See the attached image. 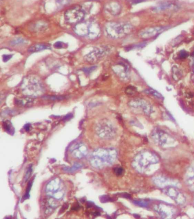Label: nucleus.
Here are the masks:
<instances>
[{
  "mask_svg": "<svg viewBox=\"0 0 194 219\" xmlns=\"http://www.w3.org/2000/svg\"><path fill=\"white\" fill-rule=\"evenodd\" d=\"M160 159L156 153L150 150H144L135 156L133 166L140 173H144L152 165L158 163Z\"/></svg>",
  "mask_w": 194,
  "mask_h": 219,
  "instance_id": "obj_1",
  "label": "nucleus"
},
{
  "mask_svg": "<svg viewBox=\"0 0 194 219\" xmlns=\"http://www.w3.org/2000/svg\"><path fill=\"white\" fill-rule=\"evenodd\" d=\"M117 158V152L113 149H99L95 150L91 159L93 167L101 168L110 165Z\"/></svg>",
  "mask_w": 194,
  "mask_h": 219,
  "instance_id": "obj_2",
  "label": "nucleus"
},
{
  "mask_svg": "<svg viewBox=\"0 0 194 219\" xmlns=\"http://www.w3.org/2000/svg\"><path fill=\"white\" fill-rule=\"evenodd\" d=\"M22 92L29 96L37 97L44 93V86L39 78L30 75L23 79L21 84Z\"/></svg>",
  "mask_w": 194,
  "mask_h": 219,
  "instance_id": "obj_3",
  "label": "nucleus"
},
{
  "mask_svg": "<svg viewBox=\"0 0 194 219\" xmlns=\"http://www.w3.org/2000/svg\"><path fill=\"white\" fill-rule=\"evenodd\" d=\"M74 30L80 37H85L93 40L98 38L101 33V29L96 22H81L76 24Z\"/></svg>",
  "mask_w": 194,
  "mask_h": 219,
  "instance_id": "obj_4",
  "label": "nucleus"
},
{
  "mask_svg": "<svg viewBox=\"0 0 194 219\" xmlns=\"http://www.w3.org/2000/svg\"><path fill=\"white\" fill-rule=\"evenodd\" d=\"M133 27L129 23L109 22L106 25L107 35L112 39H121L130 34Z\"/></svg>",
  "mask_w": 194,
  "mask_h": 219,
  "instance_id": "obj_5",
  "label": "nucleus"
},
{
  "mask_svg": "<svg viewBox=\"0 0 194 219\" xmlns=\"http://www.w3.org/2000/svg\"><path fill=\"white\" fill-rule=\"evenodd\" d=\"M151 138L156 145L160 146L172 145L175 142V140L168 133L159 128H156L153 130Z\"/></svg>",
  "mask_w": 194,
  "mask_h": 219,
  "instance_id": "obj_6",
  "label": "nucleus"
},
{
  "mask_svg": "<svg viewBox=\"0 0 194 219\" xmlns=\"http://www.w3.org/2000/svg\"><path fill=\"white\" fill-rule=\"evenodd\" d=\"M85 12L82 8L78 6L67 10L64 13L66 21L70 24H77L83 21Z\"/></svg>",
  "mask_w": 194,
  "mask_h": 219,
  "instance_id": "obj_7",
  "label": "nucleus"
},
{
  "mask_svg": "<svg viewBox=\"0 0 194 219\" xmlns=\"http://www.w3.org/2000/svg\"><path fill=\"white\" fill-rule=\"evenodd\" d=\"M46 191L47 193L49 196L60 199L63 198L64 193L63 183L58 178L55 179L47 185Z\"/></svg>",
  "mask_w": 194,
  "mask_h": 219,
  "instance_id": "obj_8",
  "label": "nucleus"
},
{
  "mask_svg": "<svg viewBox=\"0 0 194 219\" xmlns=\"http://www.w3.org/2000/svg\"><path fill=\"white\" fill-rule=\"evenodd\" d=\"M110 51V48L108 47H96L84 57V60L90 64H95L106 56Z\"/></svg>",
  "mask_w": 194,
  "mask_h": 219,
  "instance_id": "obj_9",
  "label": "nucleus"
},
{
  "mask_svg": "<svg viewBox=\"0 0 194 219\" xmlns=\"http://www.w3.org/2000/svg\"><path fill=\"white\" fill-rule=\"evenodd\" d=\"M97 133L101 138H111L115 136L116 129L110 122L103 120L98 124Z\"/></svg>",
  "mask_w": 194,
  "mask_h": 219,
  "instance_id": "obj_10",
  "label": "nucleus"
},
{
  "mask_svg": "<svg viewBox=\"0 0 194 219\" xmlns=\"http://www.w3.org/2000/svg\"><path fill=\"white\" fill-rule=\"evenodd\" d=\"M163 192L170 198H171L178 204L183 205L186 202L185 196L175 186L166 187L163 188Z\"/></svg>",
  "mask_w": 194,
  "mask_h": 219,
  "instance_id": "obj_11",
  "label": "nucleus"
},
{
  "mask_svg": "<svg viewBox=\"0 0 194 219\" xmlns=\"http://www.w3.org/2000/svg\"><path fill=\"white\" fill-rule=\"evenodd\" d=\"M131 108L138 109L146 115H150L153 112V108L150 104L142 99H135L128 103Z\"/></svg>",
  "mask_w": 194,
  "mask_h": 219,
  "instance_id": "obj_12",
  "label": "nucleus"
},
{
  "mask_svg": "<svg viewBox=\"0 0 194 219\" xmlns=\"http://www.w3.org/2000/svg\"><path fill=\"white\" fill-rule=\"evenodd\" d=\"M165 30V28L162 26L148 28L141 30L138 33V36L142 39H151L160 34Z\"/></svg>",
  "mask_w": 194,
  "mask_h": 219,
  "instance_id": "obj_13",
  "label": "nucleus"
},
{
  "mask_svg": "<svg viewBox=\"0 0 194 219\" xmlns=\"http://www.w3.org/2000/svg\"><path fill=\"white\" fill-rule=\"evenodd\" d=\"M70 152L76 158H82L87 153V149L83 143L79 142L74 144L70 148Z\"/></svg>",
  "mask_w": 194,
  "mask_h": 219,
  "instance_id": "obj_14",
  "label": "nucleus"
},
{
  "mask_svg": "<svg viewBox=\"0 0 194 219\" xmlns=\"http://www.w3.org/2000/svg\"><path fill=\"white\" fill-rule=\"evenodd\" d=\"M154 210L163 218L169 217L174 213V210L172 206L163 204L156 206H154Z\"/></svg>",
  "mask_w": 194,
  "mask_h": 219,
  "instance_id": "obj_15",
  "label": "nucleus"
},
{
  "mask_svg": "<svg viewBox=\"0 0 194 219\" xmlns=\"http://www.w3.org/2000/svg\"><path fill=\"white\" fill-rule=\"evenodd\" d=\"M154 184L157 187H159L162 188H164L166 187L169 186H176L178 183L175 181L171 180L168 178H166L163 176H156L154 177L153 179Z\"/></svg>",
  "mask_w": 194,
  "mask_h": 219,
  "instance_id": "obj_16",
  "label": "nucleus"
},
{
  "mask_svg": "<svg viewBox=\"0 0 194 219\" xmlns=\"http://www.w3.org/2000/svg\"><path fill=\"white\" fill-rule=\"evenodd\" d=\"M113 70L116 74L118 75V77L122 80H126L128 79L129 69L127 65L124 63H119L118 64L114 65Z\"/></svg>",
  "mask_w": 194,
  "mask_h": 219,
  "instance_id": "obj_17",
  "label": "nucleus"
},
{
  "mask_svg": "<svg viewBox=\"0 0 194 219\" xmlns=\"http://www.w3.org/2000/svg\"><path fill=\"white\" fill-rule=\"evenodd\" d=\"M185 181L188 188L194 191V168H189L185 174Z\"/></svg>",
  "mask_w": 194,
  "mask_h": 219,
  "instance_id": "obj_18",
  "label": "nucleus"
},
{
  "mask_svg": "<svg viewBox=\"0 0 194 219\" xmlns=\"http://www.w3.org/2000/svg\"><path fill=\"white\" fill-rule=\"evenodd\" d=\"M51 49L50 46L45 43H35L31 46H30L27 51L30 53H35V52H39L46 49Z\"/></svg>",
  "mask_w": 194,
  "mask_h": 219,
  "instance_id": "obj_19",
  "label": "nucleus"
},
{
  "mask_svg": "<svg viewBox=\"0 0 194 219\" xmlns=\"http://www.w3.org/2000/svg\"><path fill=\"white\" fill-rule=\"evenodd\" d=\"M177 8H178L177 5L166 2L162 3L161 4L158 5L154 9V10L156 11V12H160V11H163L165 10H171V9H175Z\"/></svg>",
  "mask_w": 194,
  "mask_h": 219,
  "instance_id": "obj_20",
  "label": "nucleus"
},
{
  "mask_svg": "<svg viewBox=\"0 0 194 219\" xmlns=\"http://www.w3.org/2000/svg\"><path fill=\"white\" fill-rule=\"evenodd\" d=\"M106 10L113 15L118 14L121 11V6L118 3L113 2L108 5L106 6Z\"/></svg>",
  "mask_w": 194,
  "mask_h": 219,
  "instance_id": "obj_21",
  "label": "nucleus"
},
{
  "mask_svg": "<svg viewBox=\"0 0 194 219\" xmlns=\"http://www.w3.org/2000/svg\"><path fill=\"white\" fill-rule=\"evenodd\" d=\"M15 103L18 105H21L23 107H29L33 105V100L30 97H25L22 99L16 100Z\"/></svg>",
  "mask_w": 194,
  "mask_h": 219,
  "instance_id": "obj_22",
  "label": "nucleus"
},
{
  "mask_svg": "<svg viewBox=\"0 0 194 219\" xmlns=\"http://www.w3.org/2000/svg\"><path fill=\"white\" fill-rule=\"evenodd\" d=\"M2 126L5 130L9 134H13L14 133V129L10 121L6 120L4 121L2 124Z\"/></svg>",
  "mask_w": 194,
  "mask_h": 219,
  "instance_id": "obj_23",
  "label": "nucleus"
},
{
  "mask_svg": "<svg viewBox=\"0 0 194 219\" xmlns=\"http://www.w3.org/2000/svg\"><path fill=\"white\" fill-rule=\"evenodd\" d=\"M82 167V165L79 163H75L74 166H72V167L71 168H63V170L65 172H68V173H73V172H75L77 170H78L79 169H80Z\"/></svg>",
  "mask_w": 194,
  "mask_h": 219,
  "instance_id": "obj_24",
  "label": "nucleus"
},
{
  "mask_svg": "<svg viewBox=\"0 0 194 219\" xmlns=\"http://www.w3.org/2000/svg\"><path fill=\"white\" fill-rule=\"evenodd\" d=\"M28 41L26 40L25 39H22V38H17V39H14L13 41L10 42V44L12 45H21V44H25L27 43Z\"/></svg>",
  "mask_w": 194,
  "mask_h": 219,
  "instance_id": "obj_25",
  "label": "nucleus"
},
{
  "mask_svg": "<svg viewBox=\"0 0 194 219\" xmlns=\"http://www.w3.org/2000/svg\"><path fill=\"white\" fill-rule=\"evenodd\" d=\"M136 92H137V89L135 86H128L125 90V93L128 95H135Z\"/></svg>",
  "mask_w": 194,
  "mask_h": 219,
  "instance_id": "obj_26",
  "label": "nucleus"
},
{
  "mask_svg": "<svg viewBox=\"0 0 194 219\" xmlns=\"http://www.w3.org/2000/svg\"><path fill=\"white\" fill-rule=\"evenodd\" d=\"M36 30H45L47 28V24L46 23H37L35 25L34 27Z\"/></svg>",
  "mask_w": 194,
  "mask_h": 219,
  "instance_id": "obj_27",
  "label": "nucleus"
},
{
  "mask_svg": "<svg viewBox=\"0 0 194 219\" xmlns=\"http://www.w3.org/2000/svg\"><path fill=\"white\" fill-rule=\"evenodd\" d=\"M54 46L56 49H63V48H66L67 47L68 45L67 43H63L62 41H58L55 43L54 44Z\"/></svg>",
  "mask_w": 194,
  "mask_h": 219,
  "instance_id": "obj_28",
  "label": "nucleus"
},
{
  "mask_svg": "<svg viewBox=\"0 0 194 219\" xmlns=\"http://www.w3.org/2000/svg\"><path fill=\"white\" fill-rule=\"evenodd\" d=\"M148 92L149 93L151 94V95L154 96V97H156V98H158V99H162V96L160 95V93H158L157 91L155 90H153V89H149L148 90Z\"/></svg>",
  "mask_w": 194,
  "mask_h": 219,
  "instance_id": "obj_29",
  "label": "nucleus"
},
{
  "mask_svg": "<svg viewBox=\"0 0 194 219\" xmlns=\"http://www.w3.org/2000/svg\"><path fill=\"white\" fill-rule=\"evenodd\" d=\"M97 68V66H91V67H89V68H83V71L87 75H89L90 73H91V72L93 71L94 70L96 69Z\"/></svg>",
  "mask_w": 194,
  "mask_h": 219,
  "instance_id": "obj_30",
  "label": "nucleus"
},
{
  "mask_svg": "<svg viewBox=\"0 0 194 219\" xmlns=\"http://www.w3.org/2000/svg\"><path fill=\"white\" fill-rule=\"evenodd\" d=\"M113 171L117 176H121L124 173V169L121 167L115 168Z\"/></svg>",
  "mask_w": 194,
  "mask_h": 219,
  "instance_id": "obj_31",
  "label": "nucleus"
},
{
  "mask_svg": "<svg viewBox=\"0 0 194 219\" xmlns=\"http://www.w3.org/2000/svg\"><path fill=\"white\" fill-rule=\"evenodd\" d=\"M188 56H189V53L185 50H182L179 52V57L181 59H185Z\"/></svg>",
  "mask_w": 194,
  "mask_h": 219,
  "instance_id": "obj_32",
  "label": "nucleus"
},
{
  "mask_svg": "<svg viewBox=\"0 0 194 219\" xmlns=\"http://www.w3.org/2000/svg\"><path fill=\"white\" fill-rule=\"evenodd\" d=\"M31 185H32V183H31V181H30L28 184V185L27 187V189H26V193L24 196V199H26V198H27L29 197V192L30 191V189H31Z\"/></svg>",
  "mask_w": 194,
  "mask_h": 219,
  "instance_id": "obj_33",
  "label": "nucleus"
},
{
  "mask_svg": "<svg viewBox=\"0 0 194 219\" xmlns=\"http://www.w3.org/2000/svg\"><path fill=\"white\" fill-rule=\"evenodd\" d=\"M32 172V165H30L29 167L28 168V169L27 171V172L26 173L25 175V181H27L29 179L30 177L31 176V173Z\"/></svg>",
  "mask_w": 194,
  "mask_h": 219,
  "instance_id": "obj_34",
  "label": "nucleus"
},
{
  "mask_svg": "<svg viewBox=\"0 0 194 219\" xmlns=\"http://www.w3.org/2000/svg\"><path fill=\"white\" fill-rule=\"evenodd\" d=\"M135 203L137 206H144V207L148 206V202H145V201H135Z\"/></svg>",
  "mask_w": 194,
  "mask_h": 219,
  "instance_id": "obj_35",
  "label": "nucleus"
},
{
  "mask_svg": "<svg viewBox=\"0 0 194 219\" xmlns=\"http://www.w3.org/2000/svg\"><path fill=\"white\" fill-rule=\"evenodd\" d=\"M100 200H101L102 202H106L112 201V199L108 196H102L100 198Z\"/></svg>",
  "mask_w": 194,
  "mask_h": 219,
  "instance_id": "obj_36",
  "label": "nucleus"
},
{
  "mask_svg": "<svg viewBox=\"0 0 194 219\" xmlns=\"http://www.w3.org/2000/svg\"><path fill=\"white\" fill-rule=\"evenodd\" d=\"M13 57V55H4L2 56V59L4 62H7L10 60Z\"/></svg>",
  "mask_w": 194,
  "mask_h": 219,
  "instance_id": "obj_37",
  "label": "nucleus"
},
{
  "mask_svg": "<svg viewBox=\"0 0 194 219\" xmlns=\"http://www.w3.org/2000/svg\"><path fill=\"white\" fill-rule=\"evenodd\" d=\"M49 99H51V100H62L63 99V97H62L61 96H51V97H49Z\"/></svg>",
  "mask_w": 194,
  "mask_h": 219,
  "instance_id": "obj_38",
  "label": "nucleus"
},
{
  "mask_svg": "<svg viewBox=\"0 0 194 219\" xmlns=\"http://www.w3.org/2000/svg\"><path fill=\"white\" fill-rule=\"evenodd\" d=\"M68 208V204H64L63 206H62V208H61V210H60V213H63V212H64L65 210H66Z\"/></svg>",
  "mask_w": 194,
  "mask_h": 219,
  "instance_id": "obj_39",
  "label": "nucleus"
},
{
  "mask_svg": "<svg viewBox=\"0 0 194 219\" xmlns=\"http://www.w3.org/2000/svg\"><path fill=\"white\" fill-rule=\"evenodd\" d=\"M72 117V114H68L67 116H65V117H64V120H69V119H71Z\"/></svg>",
  "mask_w": 194,
  "mask_h": 219,
  "instance_id": "obj_40",
  "label": "nucleus"
},
{
  "mask_svg": "<svg viewBox=\"0 0 194 219\" xmlns=\"http://www.w3.org/2000/svg\"><path fill=\"white\" fill-rule=\"evenodd\" d=\"M30 125L29 124H26V125L25 126V127H24V128H25V129L26 130V131H29V130L30 129Z\"/></svg>",
  "mask_w": 194,
  "mask_h": 219,
  "instance_id": "obj_41",
  "label": "nucleus"
},
{
  "mask_svg": "<svg viewBox=\"0 0 194 219\" xmlns=\"http://www.w3.org/2000/svg\"></svg>",
  "mask_w": 194,
  "mask_h": 219,
  "instance_id": "obj_42",
  "label": "nucleus"
}]
</instances>
